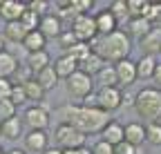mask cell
Returning <instances> with one entry per match:
<instances>
[{
	"mask_svg": "<svg viewBox=\"0 0 161 154\" xmlns=\"http://www.w3.org/2000/svg\"><path fill=\"white\" fill-rule=\"evenodd\" d=\"M56 114L60 116V123H69L72 127H76L78 132L87 134H101L105 130V125L112 121L110 114L103 112L96 105H60L56 109Z\"/></svg>",
	"mask_w": 161,
	"mask_h": 154,
	"instance_id": "1",
	"label": "cell"
},
{
	"mask_svg": "<svg viewBox=\"0 0 161 154\" xmlns=\"http://www.w3.org/2000/svg\"><path fill=\"white\" fill-rule=\"evenodd\" d=\"M92 51L98 54L105 63H119V61H125L130 58V51H132V43H130V36L125 31H114L108 36H96L94 40L90 43Z\"/></svg>",
	"mask_w": 161,
	"mask_h": 154,
	"instance_id": "2",
	"label": "cell"
},
{
	"mask_svg": "<svg viewBox=\"0 0 161 154\" xmlns=\"http://www.w3.org/2000/svg\"><path fill=\"white\" fill-rule=\"evenodd\" d=\"M134 109L139 119L148 123L161 121V89L159 87H143L134 94Z\"/></svg>",
	"mask_w": 161,
	"mask_h": 154,
	"instance_id": "3",
	"label": "cell"
},
{
	"mask_svg": "<svg viewBox=\"0 0 161 154\" xmlns=\"http://www.w3.org/2000/svg\"><path fill=\"white\" fill-rule=\"evenodd\" d=\"M54 139H56L60 150H80V147H85V134L78 132L76 127H72L69 123H58V127L54 132Z\"/></svg>",
	"mask_w": 161,
	"mask_h": 154,
	"instance_id": "4",
	"label": "cell"
},
{
	"mask_svg": "<svg viewBox=\"0 0 161 154\" xmlns=\"http://www.w3.org/2000/svg\"><path fill=\"white\" fill-rule=\"evenodd\" d=\"M65 87H67V94L72 96V98L83 101V98H87V96L92 94V89H94V81H92V76H87L85 72L76 69V72L69 76V78L65 81Z\"/></svg>",
	"mask_w": 161,
	"mask_h": 154,
	"instance_id": "5",
	"label": "cell"
},
{
	"mask_svg": "<svg viewBox=\"0 0 161 154\" xmlns=\"http://www.w3.org/2000/svg\"><path fill=\"white\" fill-rule=\"evenodd\" d=\"M72 34L76 36L78 43H87L90 45L94 38L98 36L96 34V25H94V16H90V13L76 16L74 20H72Z\"/></svg>",
	"mask_w": 161,
	"mask_h": 154,
	"instance_id": "6",
	"label": "cell"
},
{
	"mask_svg": "<svg viewBox=\"0 0 161 154\" xmlns=\"http://www.w3.org/2000/svg\"><path fill=\"white\" fill-rule=\"evenodd\" d=\"M23 125H27L29 130H47L49 125V107L45 103H38L25 109L23 114Z\"/></svg>",
	"mask_w": 161,
	"mask_h": 154,
	"instance_id": "7",
	"label": "cell"
},
{
	"mask_svg": "<svg viewBox=\"0 0 161 154\" xmlns=\"http://www.w3.org/2000/svg\"><path fill=\"white\" fill-rule=\"evenodd\" d=\"M96 107H101L103 112H116L119 107H123V92L119 87H101L96 92Z\"/></svg>",
	"mask_w": 161,
	"mask_h": 154,
	"instance_id": "8",
	"label": "cell"
},
{
	"mask_svg": "<svg viewBox=\"0 0 161 154\" xmlns=\"http://www.w3.org/2000/svg\"><path fill=\"white\" fill-rule=\"evenodd\" d=\"M49 147V136L43 130H29L25 134V152H38L43 154Z\"/></svg>",
	"mask_w": 161,
	"mask_h": 154,
	"instance_id": "9",
	"label": "cell"
},
{
	"mask_svg": "<svg viewBox=\"0 0 161 154\" xmlns=\"http://www.w3.org/2000/svg\"><path fill=\"white\" fill-rule=\"evenodd\" d=\"M139 47L143 49L146 56L161 54V27H152L146 36H141L139 38Z\"/></svg>",
	"mask_w": 161,
	"mask_h": 154,
	"instance_id": "10",
	"label": "cell"
},
{
	"mask_svg": "<svg viewBox=\"0 0 161 154\" xmlns=\"http://www.w3.org/2000/svg\"><path fill=\"white\" fill-rule=\"evenodd\" d=\"M114 72H116L119 85H125V87H128V85H132L134 81H139V78H136V63L130 61V58L114 63Z\"/></svg>",
	"mask_w": 161,
	"mask_h": 154,
	"instance_id": "11",
	"label": "cell"
},
{
	"mask_svg": "<svg viewBox=\"0 0 161 154\" xmlns=\"http://www.w3.org/2000/svg\"><path fill=\"white\" fill-rule=\"evenodd\" d=\"M27 11L25 3H18V0H0V18L5 23H16L20 20V16Z\"/></svg>",
	"mask_w": 161,
	"mask_h": 154,
	"instance_id": "12",
	"label": "cell"
},
{
	"mask_svg": "<svg viewBox=\"0 0 161 154\" xmlns=\"http://www.w3.org/2000/svg\"><path fill=\"white\" fill-rule=\"evenodd\" d=\"M38 31L43 34L45 38H58L60 34H63V20H60L56 13H47V16L40 18Z\"/></svg>",
	"mask_w": 161,
	"mask_h": 154,
	"instance_id": "13",
	"label": "cell"
},
{
	"mask_svg": "<svg viewBox=\"0 0 161 154\" xmlns=\"http://www.w3.org/2000/svg\"><path fill=\"white\" fill-rule=\"evenodd\" d=\"M94 25H96V34L98 36H108V34H114L116 29H119V20L108 11V9H103V11H98L96 16H94Z\"/></svg>",
	"mask_w": 161,
	"mask_h": 154,
	"instance_id": "14",
	"label": "cell"
},
{
	"mask_svg": "<svg viewBox=\"0 0 161 154\" xmlns=\"http://www.w3.org/2000/svg\"><path fill=\"white\" fill-rule=\"evenodd\" d=\"M54 72H56V76H58V81L63 78V81H67L69 76L78 69V63L74 61V58H69L67 54H63V56H58V58L54 61Z\"/></svg>",
	"mask_w": 161,
	"mask_h": 154,
	"instance_id": "15",
	"label": "cell"
},
{
	"mask_svg": "<svg viewBox=\"0 0 161 154\" xmlns=\"http://www.w3.org/2000/svg\"><path fill=\"white\" fill-rule=\"evenodd\" d=\"M101 134H103V141H105V143H110L112 147L125 141V130H123V125H121L119 121H110V123L105 125V130L101 132Z\"/></svg>",
	"mask_w": 161,
	"mask_h": 154,
	"instance_id": "16",
	"label": "cell"
},
{
	"mask_svg": "<svg viewBox=\"0 0 161 154\" xmlns=\"http://www.w3.org/2000/svg\"><path fill=\"white\" fill-rule=\"evenodd\" d=\"M123 130H125V143H130V145H134V147L143 145V141H146V125H143V123L132 121V123H128Z\"/></svg>",
	"mask_w": 161,
	"mask_h": 154,
	"instance_id": "17",
	"label": "cell"
},
{
	"mask_svg": "<svg viewBox=\"0 0 161 154\" xmlns=\"http://www.w3.org/2000/svg\"><path fill=\"white\" fill-rule=\"evenodd\" d=\"M18 61H16V56L11 51H0V78H9L11 81V76L18 72Z\"/></svg>",
	"mask_w": 161,
	"mask_h": 154,
	"instance_id": "18",
	"label": "cell"
},
{
	"mask_svg": "<svg viewBox=\"0 0 161 154\" xmlns=\"http://www.w3.org/2000/svg\"><path fill=\"white\" fill-rule=\"evenodd\" d=\"M29 31L20 25V20H16V23H5V31H3V38L5 40H9V43H20L23 45V40H25V36H27Z\"/></svg>",
	"mask_w": 161,
	"mask_h": 154,
	"instance_id": "19",
	"label": "cell"
},
{
	"mask_svg": "<svg viewBox=\"0 0 161 154\" xmlns=\"http://www.w3.org/2000/svg\"><path fill=\"white\" fill-rule=\"evenodd\" d=\"M154 67H157V56H146V54H143V56L136 61V78H141V81L152 78Z\"/></svg>",
	"mask_w": 161,
	"mask_h": 154,
	"instance_id": "20",
	"label": "cell"
},
{
	"mask_svg": "<svg viewBox=\"0 0 161 154\" xmlns=\"http://www.w3.org/2000/svg\"><path fill=\"white\" fill-rule=\"evenodd\" d=\"M0 134L7 139V141H16L20 139V134H23V121H20L18 116L5 121V123H0Z\"/></svg>",
	"mask_w": 161,
	"mask_h": 154,
	"instance_id": "21",
	"label": "cell"
},
{
	"mask_svg": "<svg viewBox=\"0 0 161 154\" xmlns=\"http://www.w3.org/2000/svg\"><path fill=\"white\" fill-rule=\"evenodd\" d=\"M45 45H47V38L40 34L38 29L36 31H29L23 40V47L27 49V54H34V51H45Z\"/></svg>",
	"mask_w": 161,
	"mask_h": 154,
	"instance_id": "22",
	"label": "cell"
},
{
	"mask_svg": "<svg viewBox=\"0 0 161 154\" xmlns=\"http://www.w3.org/2000/svg\"><path fill=\"white\" fill-rule=\"evenodd\" d=\"M52 63H49V54L47 51H34V54H27V67H29V72L36 76L40 69H45V67H49Z\"/></svg>",
	"mask_w": 161,
	"mask_h": 154,
	"instance_id": "23",
	"label": "cell"
},
{
	"mask_svg": "<svg viewBox=\"0 0 161 154\" xmlns=\"http://www.w3.org/2000/svg\"><path fill=\"white\" fill-rule=\"evenodd\" d=\"M34 78H36V83L43 87L45 92H47V89H54V87L58 85V76H56V72H54V67H52V65H49V67H45V69H40V72L34 76Z\"/></svg>",
	"mask_w": 161,
	"mask_h": 154,
	"instance_id": "24",
	"label": "cell"
},
{
	"mask_svg": "<svg viewBox=\"0 0 161 154\" xmlns=\"http://www.w3.org/2000/svg\"><path fill=\"white\" fill-rule=\"evenodd\" d=\"M23 89H25L27 101H31L34 105H38V103H43V101H45V89L36 83V78H29L27 83H23Z\"/></svg>",
	"mask_w": 161,
	"mask_h": 154,
	"instance_id": "25",
	"label": "cell"
},
{
	"mask_svg": "<svg viewBox=\"0 0 161 154\" xmlns=\"http://www.w3.org/2000/svg\"><path fill=\"white\" fill-rule=\"evenodd\" d=\"M105 65H108V63H105L103 58H101L98 54H92L90 58H85L83 63H78V69H80V72H85L87 76H96V74H98L101 69H103Z\"/></svg>",
	"mask_w": 161,
	"mask_h": 154,
	"instance_id": "26",
	"label": "cell"
},
{
	"mask_svg": "<svg viewBox=\"0 0 161 154\" xmlns=\"http://www.w3.org/2000/svg\"><path fill=\"white\" fill-rule=\"evenodd\" d=\"M150 29H152V25L146 20V18H130L125 34H128V36H134V38H141V36H146Z\"/></svg>",
	"mask_w": 161,
	"mask_h": 154,
	"instance_id": "27",
	"label": "cell"
},
{
	"mask_svg": "<svg viewBox=\"0 0 161 154\" xmlns=\"http://www.w3.org/2000/svg\"><path fill=\"white\" fill-rule=\"evenodd\" d=\"M96 83L101 87H119V81H116V72H114V65H105L96 74Z\"/></svg>",
	"mask_w": 161,
	"mask_h": 154,
	"instance_id": "28",
	"label": "cell"
},
{
	"mask_svg": "<svg viewBox=\"0 0 161 154\" xmlns=\"http://www.w3.org/2000/svg\"><path fill=\"white\" fill-rule=\"evenodd\" d=\"M128 5V18H146L150 3L148 0H125Z\"/></svg>",
	"mask_w": 161,
	"mask_h": 154,
	"instance_id": "29",
	"label": "cell"
},
{
	"mask_svg": "<svg viewBox=\"0 0 161 154\" xmlns=\"http://www.w3.org/2000/svg\"><path fill=\"white\" fill-rule=\"evenodd\" d=\"M65 54L69 56V58H74L76 63H83L85 58H90V56H92L94 51H92V47H90L87 43H76V45H72Z\"/></svg>",
	"mask_w": 161,
	"mask_h": 154,
	"instance_id": "30",
	"label": "cell"
},
{
	"mask_svg": "<svg viewBox=\"0 0 161 154\" xmlns=\"http://www.w3.org/2000/svg\"><path fill=\"white\" fill-rule=\"evenodd\" d=\"M146 141L150 145H161V123H146Z\"/></svg>",
	"mask_w": 161,
	"mask_h": 154,
	"instance_id": "31",
	"label": "cell"
},
{
	"mask_svg": "<svg viewBox=\"0 0 161 154\" xmlns=\"http://www.w3.org/2000/svg\"><path fill=\"white\" fill-rule=\"evenodd\" d=\"M108 11L116 18V20H123V18H128V5H125V0H112Z\"/></svg>",
	"mask_w": 161,
	"mask_h": 154,
	"instance_id": "32",
	"label": "cell"
},
{
	"mask_svg": "<svg viewBox=\"0 0 161 154\" xmlns=\"http://www.w3.org/2000/svg\"><path fill=\"white\" fill-rule=\"evenodd\" d=\"M20 25H23L27 31H36L38 29V25H40V16H36V13H31L29 9L20 16Z\"/></svg>",
	"mask_w": 161,
	"mask_h": 154,
	"instance_id": "33",
	"label": "cell"
},
{
	"mask_svg": "<svg viewBox=\"0 0 161 154\" xmlns=\"http://www.w3.org/2000/svg\"><path fill=\"white\" fill-rule=\"evenodd\" d=\"M146 20L152 27H161V3H150V9L146 13Z\"/></svg>",
	"mask_w": 161,
	"mask_h": 154,
	"instance_id": "34",
	"label": "cell"
},
{
	"mask_svg": "<svg viewBox=\"0 0 161 154\" xmlns=\"http://www.w3.org/2000/svg\"><path fill=\"white\" fill-rule=\"evenodd\" d=\"M16 112H18V107L11 101H0V121H3V123L9 121V119H14Z\"/></svg>",
	"mask_w": 161,
	"mask_h": 154,
	"instance_id": "35",
	"label": "cell"
},
{
	"mask_svg": "<svg viewBox=\"0 0 161 154\" xmlns=\"http://www.w3.org/2000/svg\"><path fill=\"white\" fill-rule=\"evenodd\" d=\"M9 101H11L16 107H20V105H25V103H27V96H25V89H23V85L14 83V89H11V96H9Z\"/></svg>",
	"mask_w": 161,
	"mask_h": 154,
	"instance_id": "36",
	"label": "cell"
},
{
	"mask_svg": "<svg viewBox=\"0 0 161 154\" xmlns=\"http://www.w3.org/2000/svg\"><path fill=\"white\" fill-rule=\"evenodd\" d=\"M27 9L31 11V13H36V16H47V9H49V3L47 0H31V3H27Z\"/></svg>",
	"mask_w": 161,
	"mask_h": 154,
	"instance_id": "37",
	"label": "cell"
},
{
	"mask_svg": "<svg viewBox=\"0 0 161 154\" xmlns=\"http://www.w3.org/2000/svg\"><path fill=\"white\" fill-rule=\"evenodd\" d=\"M92 7H94V3H92V0H72V9H74V13H76V16H80V13H87Z\"/></svg>",
	"mask_w": 161,
	"mask_h": 154,
	"instance_id": "38",
	"label": "cell"
},
{
	"mask_svg": "<svg viewBox=\"0 0 161 154\" xmlns=\"http://www.w3.org/2000/svg\"><path fill=\"white\" fill-rule=\"evenodd\" d=\"M76 43H78V40H76V36L72 34V29H69V31H63V34L58 36V45L63 47L65 51H67V49H69L72 45H76Z\"/></svg>",
	"mask_w": 161,
	"mask_h": 154,
	"instance_id": "39",
	"label": "cell"
},
{
	"mask_svg": "<svg viewBox=\"0 0 161 154\" xmlns=\"http://www.w3.org/2000/svg\"><path fill=\"white\" fill-rule=\"evenodd\" d=\"M11 89H14V83L9 78H0V101H9Z\"/></svg>",
	"mask_w": 161,
	"mask_h": 154,
	"instance_id": "40",
	"label": "cell"
},
{
	"mask_svg": "<svg viewBox=\"0 0 161 154\" xmlns=\"http://www.w3.org/2000/svg\"><path fill=\"white\" fill-rule=\"evenodd\" d=\"M92 154H114V147H112L110 143H105L103 139H101V141H96V143H94Z\"/></svg>",
	"mask_w": 161,
	"mask_h": 154,
	"instance_id": "41",
	"label": "cell"
},
{
	"mask_svg": "<svg viewBox=\"0 0 161 154\" xmlns=\"http://www.w3.org/2000/svg\"><path fill=\"white\" fill-rule=\"evenodd\" d=\"M114 154H136V147L123 141V143H119V145H114Z\"/></svg>",
	"mask_w": 161,
	"mask_h": 154,
	"instance_id": "42",
	"label": "cell"
},
{
	"mask_svg": "<svg viewBox=\"0 0 161 154\" xmlns=\"http://www.w3.org/2000/svg\"><path fill=\"white\" fill-rule=\"evenodd\" d=\"M152 81H154L157 85H161V63H157V67H154V74H152Z\"/></svg>",
	"mask_w": 161,
	"mask_h": 154,
	"instance_id": "43",
	"label": "cell"
},
{
	"mask_svg": "<svg viewBox=\"0 0 161 154\" xmlns=\"http://www.w3.org/2000/svg\"><path fill=\"white\" fill-rule=\"evenodd\" d=\"M123 105H134V96L132 94H123Z\"/></svg>",
	"mask_w": 161,
	"mask_h": 154,
	"instance_id": "44",
	"label": "cell"
},
{
	"mask_svg": "<svg viewBox=\"0 0 161 154\" xmlns=\"http://www.w3.org/2000/svg\"><path fill=\"white\" fill-rule=\"evenodd\" d=\"M43 154H63V150H60V147H47Z\"/></svg>",
	"mask_w": 161,
	"mask_h": 154,
	"instance_id": "45",
	"label": "cell"
},
{
	"mask_svg": "<svg viewBox=\"0 0 161 154\" xmlns=\"http://www.w3.org/2000/svg\"><path fill=\"white\" fill-rule=\"evenodd\" d=\"M5 154H27V152H25V150H20V147H14V150L5 152Z\"/></svg>",
	"mask_w": 161,
	"mask_h": 154,
	"instance_id": "46",
	"label": "cell"
},
{
	"mask_svg": "<svg viewBox=\"0 0 161 154\" xmlns=\"http://www.w3.org/2000/svg\"><path fill=\"white\" fill-rule=\"evenodd\" d=\"M5 43H7V40L3 38V34H0V51H5Z\"/></svg>",
	"mask_w": 161,
	"mask_h": 154,
	"instance_id": "47",
	"label": "cell"
},
{
	"mask_svg": "<svg viewBox=\"0 0 161 154\" xmlns=\"http://www.w3.org/2000/svg\"><path fill=\"white\" fill-rule=\"evenodd\" d=\"M78 154H92V150H87V147H80V150H78Z\"/></svg>",
	"mask_w": 161,
	"mask_h": 154,
	"instance_id": "48",
	"label": "cell"
},
{
	"mask_svg": "<svg viewBox=\"0 0 161 154\" xmlns=\"http://www.w3.org/2000/svg\"><path fill=\"white\" fill-rule=\"evenodd\" d=\"M63 154H78V150H63Z\"/></svg>",
	"mask_w": 161,
	"mask_h": 154,
	"instance_id": "49",
	"label": "cell"
},
{
	"mask_svg": "<svg viewBox=\"0 0 161 154\" xmlns=\"http://www.w3.org/2000/svg\"><path fill=\"white\" fill-rule=\"evenodd\" d=\"M0 154H5V150H3V147H0Z\"/></svg>",
	"mask_w": 161,
	"mask_h": 154,
	"instance_id": "50",
	"label": "cell"
}]
</instances>
